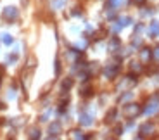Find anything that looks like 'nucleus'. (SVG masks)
Returning a JSON list of instances; mask_svg holds the SVG:
<instances>
[{"label":"nucleus","mask_w":159,"mask_h":140,"mask_svg":"<svg viewBox=\"0 0 159 140\" xmlns=\"http://www.w3.org/2000/svg\"><path fill=\"white\" fill-rule=\"evenodd\" d=\"M92 123H93V120H92V116H90V114L83 112V114L80 116V124H81V126H90Z\"/></svg>","instance_id":"9d476101"},{"label":"nucleus","mask_w":159,"mask_h":140,"mask_svg":"<svg viewBox=\"0 0 159 140\" xmlns=\"http://www.w3.org/2000/svg\"><path fill=\"white\" fill-rule=\"evenodd\" d=\"M118 47H119V40L118 38H112L111 43H109V50H116Z\"/></svg>","instance_id":"aec40b11"},{"label":"nucleus","mask_w":159,"mask_h":140,"mask_svg":"<svg viewBox=\"0 0 159 140\" xmlns=\"http://www.w3.org/2000/svg\"><path fill=\"white\" fill-rule=\"evenodd\" d=\"M0 109H4V104H2V102H0Z\"/></svg>","instance_id":"cd10ccee"},{"label":"nucleus","mask_w":159,"mask_h":140,"mask_svg":"<svg viewBox=\"0 0 159 140\" xmlns=\"http://www.w3.org/2000/svg\"><path fill=\"white\" fill-rule=\"evenodd\" d=\"M64 5H66V0H50V7L54 9V11H59Z\"/></svg>","instance_id":"ddd939ff"},{"label":"nucleus","mask_w":159,"mask_h":140,"mask_svg":"<svg viewBox=\"0 0 159 140\" xmlns=\"http://www.w3.org/2000/svg\"><path fill=\"white\" fill-rule=\"evenodd\" d=\"M118 71H119V64L109 62V64L104 68V76H106V78H114V76L118 75Z\"/></svg>","instance_id":"39448f33"},{"label":"nucleus","mask_w":159,"mask_h":140,"mask_svg":"<svg viewBox=\"0 0 159 140\" xmlns=\"http://www.w3.org/2000/svg\"><path fill=\"white\" fill-rule=\"evenodd\" d=\"M59 73H61V62L56 61V75H59Z\"/></svg>","instance_id":"393cba45"},{"label":"nucleus","mask_w":159,"mask_h":140,"mask_svg":"<svg viewBox=\"0 0 159 140\" xmlns=\"http://www.w3.org/2000/svg\"><path fill=\"white\" fill-rule=\"evenodd\" d=\"M152 57H154L156 61H159V47H157V48H154V50H152Z\"/></svg>","instance_id":"b1692460"},{"label":"nucleus","mask_w":159,"mask_h":140,"mask_svg":"<svg viewBox=\"0 0 159 140\" xmlns=\"http://www.w3.org/2000/svg\"><path fill=\"white\" fill-rule=\"evenodd\" d=\"M71 87H73V78H66L62 81V90H69Z\"/></svg>","instance_id":"6ab92c4d"},{"label":"nucleus","mask_w":159,"mask_h":140,"mask_svg":"<svg viewBox=\"0 0 159 140\" xmlns=\"http://www.w3.org/2000/svg\"><path fill=\"white\" fill-rule=\"evenodd\" d=\"M135 83H137L135 76H126L118 83V92H128L131 87H135Z\"/></svg>","instance_id":"20e7f679"},{"label":"nucleus","mask_w":159,"mask_h":140,"mask_svg":"<svg viewBox=\"0 0 159 140\" xmlns=\"http://www.w3.org/2000/svg\"><path fill=\"white\" fill-rule=\"evenodd\" d=\"M131 2H133L135 5H143V2H145V0H131Z\"/></svg>","instance_id":"bb28decb"},{"label":"nucleus","mask_w":159,"mask_h":140,"mask_svg":"<svg viewBox=\"0 0 159 140\" xmlns=\"http://www.w3.org/2000/svg\"><path fill=\"white\" fill-rule=\"evenodd\" d=\"M2 16H4L5 21H9V23H14V21L19 17V11H17V7H14V5H9V7L4 9Z\"/></svg>","instance_id":"7ed1b4c3"},{"label":"nucleus","mask_w":159,"mask_h":140,"mask_svg":"<svg viewBox=\"0 0 159 140\" xmlns=\"http://www.w3.org/2000/svg\"><path fill=\"white\" fill-rule=\"evenodd\" d=\"M97 71H99V68H97V62H90V64L87 66V73H88V76H90V75H95Z\"/></svg>","instance_id":"4468645a"},{"label":"nucleus","mask_w":159,"mask_h":140,"mask_svg":"<svg viewBox=\"0 0 159 140\" xmlns=\"http://www.w3.org/2000/svg\"><path fill=\"white\" fill-rule=\"evenodd\" d=\"M68 57H69L71 61H76V59L80 57V54H78V52H75V50H71V52L68 54Z\"/></svg>","instance_id":"5701e85b"},{"label":"nucleus","mask_w":159,"mask_h":140,"mask_svg":"<svg viewBox=\"0 0 159 140\" xmlns=\"http://www.w3.org/2000/svg\"><path fill=\"white\" fill-rule=\"evenodd\" d=\"M130 69H131V73H133V75H139V73L142 71V66H140L139 62H131V64H130Z\"/></svg>","instance_id":"f3484780"},{"label":"nucleus","mask_w":159,"mask_h":140,"mask_svg":"<svg viewBox=\"0 0 159 140\" xmlns=\"http://www.w3.org/2000/svg\"><path fill=\"white\" fill-rule=\"evenodd\" d=\"M71 138H76V140H83V138H87V135H85V133H81L80 130H73V132H71Z\"/></svg>","instance_id":"dca6fc26"},{"label":"nucleus","mask_w":159,"mask_h":140,"mask_svg":"<svg viewBox=\"0 0 159 140\" xmlns=\"http://www.w3.org/2000/svg\"><path fill=\"white\" fill-rule=\"evenodd\" d=\"M116 118V109H111V111L107 112V116H106V123H112Z\"/></svg>","instance_id":"a211bd4d"},{"label":"nucleus","mask_w":159,"mask_h":140,"mask_svg":"<svg viewBox=\"0 0 159 140\" xmlns=\"http://www.w3.org/2000/svg\"><path fill=\"white\" fill-rule=\"evenodd\" d=\"M151 59H152V50L151 48H142L140 50V61H142L143 64H147Z\"/></svg>","instance_id":"1a4fd4ad"},{"label":"nucleus","mask_w":159,"mask_h":140,"mask_svg":"<svg viewBox=\"0 0 159 140\" xmlns=\"http://www.w3.org/2000/svg\"><path fill=\"white\" fill-rule=\"evenodd\" d=\"M154 130H156V126L152 123H143L142 126H140V137H149V135H152L154 133Z\"/></svg>","instance_id":"423d86ee"},{"label":"nucleus","mask_w":159,"mask_h":140,"mask_svg":"<svg viewBox=\"0 0 159 140\" xmlns=\"http://www.w3.org/2000/svg\"><path fill=\"white\" fill-rule=\"evenodd\" d=\"M123 4H125V0H109L107 9H111V11H116V9H119Z\"/></svg>","instance_id":"f8f14e48"},{"label":"nucleus","mask_w":159,"mask_h":140,"mask_svg":"<svg viewBox=\"0 0 159 140\" xmlns=\"http://www.w3.org/2000/svg\"><path fill=\"white\" fill-rule=\"evenodd\" d=\"M76 47H78V48H85V47H87V42H78Z\"/></svg>","instance_id":"a878e982"},{"label":"nucleus","mask_w":159,"mask_h":140,"mask_svg":"<svg viewBox=\"0 0 159 140\" xmlns=\"http://www.w3.org/2000/svg\"><path fill=\"white\" fill-rule=\"evenodd\" d=\"M149 35H151L152 38L159 36V21H152V23H151V28H149Z\"/></svg>","instance_id":"9b49d317"},{"label":"nucleus","mask_w":159,"mask_h":140,"mask_svg":"<svg viewBox=\"0 0 159 140\" xmlns=\"http://www.w3.org/2000/svg\"><path fill=\"white\" fill-rule=\"evenodd\" d=\"M59 133H61V123L59 121H54V123L48 126V137H50V138H56Z\"/></svg>","instance_id":"6e6552de"},{"label":"nucleus","mask_w":159,"mask_h":140,"mask_svg":"<svg viewBox=\"0 0 159 140\" xmlns=\"http://www.w3.org/2000/svg\"><path fill=\"white\" fill-rule=\"evenodd\" d=\"M81 95H83V97H90V95H92V88H90V87L81 88Z\"/></svg>","instance_id":"4be33fe9"},{"label":"nucleus","mask_w":159,"mask_h":140,"mask_svg":"<svg viewBox=\"0 0 159 140\" xmlns=\"http://www.w3.org/2000/svg\"><path fill=\"white\" fill-rule=\"evenodd\" d=\"M142 112V109H140L139 104H126L123 107V114L128 118V120H133V118H137Z\"/></svg>","instance_id":"f257e3e1"},{"label":"nucleus","mask_w":159,"mask_h":140,"mask_svg":"<svg viewBox=\"0 0 159 140\" xmlns=\"http://www.w3.org/2000/svg\"><path fill=\"white\" fill-rule=\"evenodd\" d=\"M2 42H4L5 45H11L12 43V36L9 35V33H5V35H2Z\"/></svg>","instance_id":"412c9836"},{"label":"nucleus","mask_w":159,"mask_h":140,"mask_svg":"<svg viewBox=\"0 0 159 140\" xmlns=\"http://www.w3.org/2000/svg\"><path fill=\"white\" fill-rule=\"evenodd\" d=\"M143 112H145L147 116H152V114L159 112V97H152V99L149 100L147 104H145V107H143Z\"/></svg>","instance_id":"f03ea898"},{"label":"nucleus","mask_w":159,"mask_h":140,"mask_svg":"<svg viewBox=\"0 0 159 140\" xmlns=\"http://www.w3.org/2000/svg\"><path fill=\"white\" fill-rule=\"evenodd\" d=\"M116 23H118V24H114V31H119L121 28H125V26H128V24H131V17L130 16H123V17H119Z\"/></svg>","instance_id":"0eeeda50"},{"label":"nucleus","mask_w":159,"mask_h":140,"mask_svg":"<svg viewBox=\"0 0 159 140\" xmlns=\"http://www.w3.org/2000/svg\"><path fill=\"white\" fill-rule=\"evenodd\" d=\"M28 137H30V138H40V137H42V135H40V130L38 128H30L28 130Z\"/></svg>","instance_id":"2eb2a0df"}]
</instances>
